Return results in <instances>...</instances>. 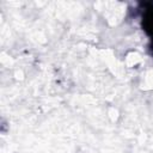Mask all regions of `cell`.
Returning <instances> with one entry per match:
<instances>
[{
	"mask_svg": "<svg viewBox=\"0 0 153 153\" xmlns=\"http://www.w3.org/2000/svg\"><path fill=\"white\" fill-rule=\"evenodd\" d=\"M143 23H145V27H146L145 30L147 31L148 35H151V37L153 39V10H149L146 13Z\"/></svg>",
	"mask_w": 153,
	"mask_h": 153,
	"instance_id": "obj_1",
	"label": "cell"
}]
</instances>
